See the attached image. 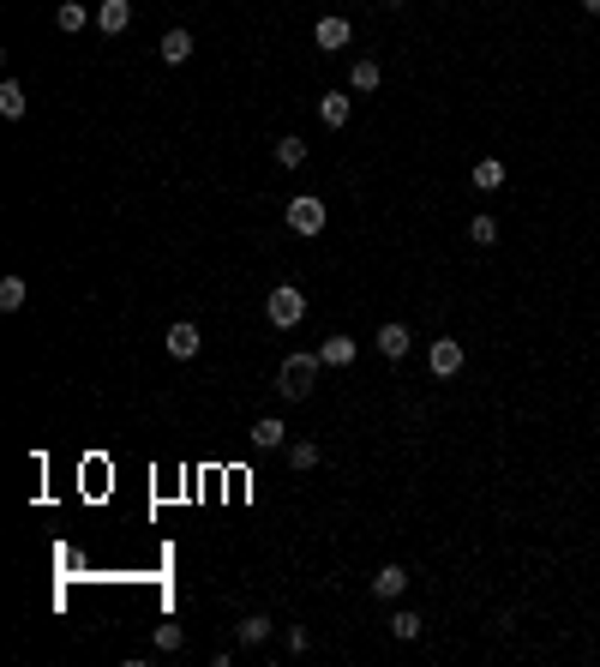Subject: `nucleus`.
Segmentation results:
<instances>
[{
	"instance_id": "1a4fd4ad",
	"label": "nucleus",
	"mask_w": 600,
	"mask_h": 667,
	"mask_svg": "<svg viewBox=\"0 0 600 667\" xmlns=\"http://www.w3.org/2000/svg\"><path fill=\"white\" fill-rule=\"evenodd\" d=\"M162 60H169V67H186V60H192V30H162V48H157Z\"/></svg>"
},
{
	"instance_id": "f8f14e48",
	"label": "nucleus",
	"mask_w": 600,
	"mask_h": 667,
	"mask_svg": "<svg viewBox=\"0 0 600 667\" xmlns=\"http://www.w3.org/2000/svg\"><path fill=\"white\" fill-rule=\"evenodd\" d=\"M355 355H360L355 337H325V349H318V361H325V367H355Z\"/></svg>"
},
{
	"instance_id": "6ab92c4d",
	"label": "nucleus",
	"mask_w": 600,
	"mask_h": 667,
	"mask_svg": "<svg viewBox=\"0 0 600 667\" xmlns=\"http://www.w3.org/2000/svg\"><path fill=\"white\" fill-rule=\"evenodd\" d=\"M25 276H0V307H6V313H18V307H25Z\"/></svg>"
},
{
	"instance_id": "b1692460",
	"label": "nucleus",
	"mask_w": 600,
	"mask_h": 667,
	"mask_svg": "<svg viewBox=\"0 0 600 667\" xmlns=\"http://www.w3.org/2000/svg\"><path fill=\"white\" fill-rule=\"evenodd\" d=\"M181 643H186V631H181V625H157V650H162V655H174Z\"/></svg>"
},
{
	"instance_id": "2eb2a0df",
	"label": "nucleus",
	"mask_w": 600,
	"mask_h": 667,
	"mask_svg": "<svg viewBox=\"0 0 600 667\" xmlns=\"http://www.w3.org/2000/svg\"><path fill=\"white\" fill-rule=\"evenodd\" d=\"M385 85V67H378V60H355V67H348V90H378Z\"/></svg>"
},
{
	"instance_id": "aec40b11",
	"label": "nucleus",
	"mask_w": 600,
	"mask_h": 667,
	"mask_svg": "<svg viewBox=\"0 0 600 667\" xmlns=\"http://www.w3.org/2000/svg\"><path fill=\"white\" fill-rule=\"evenodd\" d=\"M55 25L67 30V36H78V30H85V6H78V0H60V13H55Z\"/></svg>"
},
{
	"instance_id": "f257e3e1",
	"label": "nucleus",
	"mask_w": 600,
	"mask_h": 667,
	"mask_svg": "<svg viewBox=\"0 0 600 667\" xmlns=\"http://www.w3.org/2000/svg\"><path fill=\"white\" fill-rule=\"evenodd\" d=\"M318 373H325V361H318V355H288L283 373H276V391H283L288 403H300V397H313Z\"/></svg>"
},
{
	"instance_id": "f3484780",
	"label": "nucleus",
	"mask_w": 600,
	"mask_h": 667,
	"mask_svg": "<svg viewBox=\"0 0 600 667\" xmlns=\"http://www.w3.org/2000/svg\"><path fill=\"white\" fill-rule=\"evenodd\" d=\"M469 181H474V187H481V193L504 187V162H499V157H481V162H474V169H469Z\"/></svg>"
},
{
	"instance_id": "f03ea898",
	"label": "nucleus",
	"mask_w": 600,
	"mask_h": 667,
	"mask_svg": "<svg viewBox=\"0 0 600 667\" xmlns=\"http://www.w3.org/2000/svg\"><path fill=\"white\" fill-rule=\"evenodd\" d=\"M264 319H271L276 331H295V325L306 319V295H300L295 283H276V289L264 295Z\"/></svg>"
},
{
	"instance_id": "0eeeda50",
	"label": "nucleus",
	"mask_w": 600,
	"mask_h": 667,
	"mask_svg": "<svg viewBox=\"0 0 600 667\" xmlns=\"http://www.w3.org/2000/svg\"><path fill=\"white\" fill-rule=\"evenodd\" d=\"M348 36H355V25H348V18H336V13H325L313 25V43L325 48V55H336V48H348Z\"/></svg>"
},
{
	"instance_id": "9b49d317",
	"label": "nucleus",
	"mask_w": 600,
	"mask_h": 667,
	"mask_svg": "<svg viewBox=\"0 0 600 667\" xmlns=\"http://www.w3.org/2000/svg\"><path fill=\"white\" fill-rule=\"evenodd\" d=\"M402 589H409V571L402 566H378L372 571V595H378V601H397Z\"/></svg>"
},
{
	"instance_id": "393cba45",
	"label": "nucleus",
	"mask_w": 600,
	"mask_h": 667,
	"mask_svg": "<svg viewBox=\"0 0 600 667\" xmlns=\"http://www.w3.org/2000/svg\"><path fill=\"white\" fill-rule=\"evenodd\" d=\"M583 13H600V0H583Z\"/></svg>"
},
{
	"instance_id": "9d476101",
	"label": "nucleus",
	"mask_w": 600,
	"mask_h": 667,
	"mask_svg": "<svg viewBox=\"0 0 600 667\" xmlns=\"http://www.w3.org/2000/svg\"><path fill=\"white\" fill-rule=\"evenodd\" d=\"M127 25H132V0H102V6H97V30L120 36Z\"/></svg>"
},
{
	"instance_id": "6e6552de",
	"label": "nucleus",
	"mask_w": 600,
	"mask_h": 667,
	"mask_svg": "<svg viewBox=\"0 0 600 667\" xmlns=\"http://www.w3.org/2000/svg\"><path fill=\"white\" fill-rule=\"evenodd\" d=\"M246 439H253V451H283V445H288V427H283L276 415H258Z\"/></svg>"
},
{
	"instance_id": "dca6fc26",
	"label": "nucleus",
	"mask_w": 600,
	"mask_h": 667,
	"mask_svg": "<svg viewBox=\"0 0 600 667\" xmlns=\"http://www.w3.org/2000/svg\"><path fill=\"white\" fill-rule=\"evenodd\" d=\"M318 120H325V127H348V97L343 90H325V97H318Z\"/></svg>"
},
{
	"instance_id": "412c9836",
	"label": "nucleus",
	"mask_w": 600,
	"mask_h": 667,
	"mask_svg": "<svg viewBox=\"0 0 600 667\" xmlns=\"http://www.w3.org/2000/svg\"><path fill=\"white\" fill-rule=\"evenodd\" d=\"M276 162H283V169H300V162H306V139H276Z\"/></svg>"
},
{
	"instance_id": "20e7f679",
	"label": "nucleus",
	"mask_w": 600,
	"mask_h": 667,
	"mask_svg": "<svg viewBox=\"0 0 600 667\" xmlns=\"http://www.w3.org/2000/svg\"><path fill=\"white\" fill-rule=\"evenodd\" d=\"M372 343H378V355H385V361H402V355L415 349V331H409L402 319H390V325H378V331H372Z\"/></svg>"
},
{
	"instance_id": "7ed1b4c3",
	"label": "nucleus",
	"mask_w": 600,
	"mask_h": 667,
	"mask_svg": "<svg viewBox=\"0 0 600 667\" xmlns=\"http://www.w3.org/2000/svg\"><path fill=\"white\" fill-rule=\"evenodd\" d=\"M283 223L295 234H325V199H318V193H295L288 211H283Z\"/></svg>"
},
{
	"instance_id": "5701e85b",
	"label": "nucleus",
	"mask_w": 600,
	"mask_h": 667,
	"mask_svg": "<svg viewBox=\"0 0 600 667\" xmlns=\"http://www.w3.org/2000/svg\"><path fill=\"white\" fill-rule=\"evenodd\" d=\"M469 241H474V247H492V241H499V223H492V217H474L469 223Z\"/></svg>"
},
{
	"instance_id": "4468645a",
	"label": "nucleus",
	"mask_w": 600,
	"mask_h": 667,
	"mask_svg": "<svg viewBox=\"0 0 600 667\" xmlns=\"http://www.w3.org/2000/svg\"><path fill=\"white\" fill-rule=\"evenodd\" d=\"M30 109V97H25V85H18V78H0V115L6 120H18Z\"/></svg>"
},
{
	"instance_id": "ddd939ff",
	"label": "nucleus",
	"mask_w": 600,
	"mask_h": 667,
	"mask_svg": "<svg viewBox=\"0 0 600 667\" xmlns=\"http://www.w3.org/2000/svg\"><path fill=\"white\" fill-rule=\"evenodd\" d=\"M271 631H276V620H271V613H246V620L234 625V638H241L246 650H253V643H264V638H271Z\"/></svg>"
},
{
	"instance_id": "a211bd4d",
	"label": "nucleus",
	"mask_w": 600,
	"mask_h": 667,
	"mask_svg": "<svg viewBox=\"0 0 600 667\" xmlns=\"http://www.w3.org/2000/svg\"><path fill=\"white\" fill-rule=\"evenodd\" d=\"M427 625H420V613H409V608H397L390 613V638H402V643H415Z\"/></svg>"
},
{
	"instance_id": "423d86ee",
	"label": "nucleus",
	"mask_w": 600,
	"mask_h": 667,
	"mask_svg": "<svg viewBox=\"0 0 600 667\" xmlns=\"http://www.w3.org/2000/svg\"><path fill=\"white\" fill-rule=\"evenodd\" d=\"M462 361H469V355H462V343H457V337H439V343L427 349V367H432V373H439V379L462 373Z\"/></svg>"
},
{
	"instance_id": "a878e982",
	"label": "nucleus",
	"mask_w": 600,
	"mask_h": 667,
	"mask_svg": "<svg viewBox=\"0 0 600 667\" xmlns=\"http://www.w3.org/2000/svg\"><path fill=\"white\" fill-rule=\"evenodd\" d=\"M385 6H409V0H385Z\"/></svg>"
},
{
	"instance_id": "39448f33",
	"label": "nucleus",
	"mask_w": 600,
	"mask_h": 667,
	"mask_svg": "<svg viewBox=\"0 0 600 667\" xmlns=\"http://www.w3.org/2000/svg\"><path fill=\"white\" fill-rule=\"evenodd\" d=\"M199 343H204V337H199V325H192V319H174L169 337H162V349H169L174 361H192V355H199Z\"/></svg>"
},
{
	"instance_id": "4be33fe9",
	"label": "nucleus",
	"mask_w": 600,
	"mask_h": 667,
	"mask_svg": "<svg viewBox=\"0 0 600 667\" xmlns=\"http://www.w3.org/2000/svg\"><path fill=\"white\" fill-rule=\"evenodd\" d=\"M288 469H318V445H313V439L288 445Z\"/></svg>"
}]
</instances>
